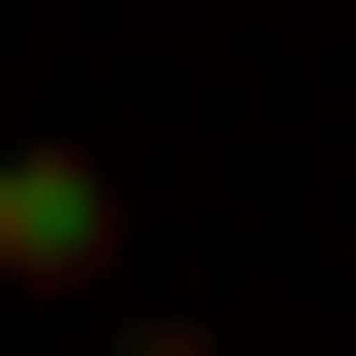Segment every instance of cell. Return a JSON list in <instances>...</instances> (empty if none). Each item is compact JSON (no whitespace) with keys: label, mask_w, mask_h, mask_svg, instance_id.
Listing matches in <instances>:
<instances>
[{"label":"cell","mask_w":356,"mask_h":356,"mask_svg":"<svg viewBox=\"0 0 356 356\" xmlns=\"http://www.w3.org/2000/svg\"><path fill=\"white\" fill-rule=\"evenodd\" d=\"M89 356H238V327H89Z\"/></svg>","instance_id":"cell-2"},{"label":"cell","mask_w":356,"mask_h":356,"mask_svg":"<svg viewBox=\"0 0 356 356\" xmlns=\"http://www.w3.org/2000/svg\"><path fill=\"white\" fill-rule=\"evenodd\" d=\"M0 297H119V149H0Z\"/></svg>","instance_id":"cell-1"}]
</instances>
